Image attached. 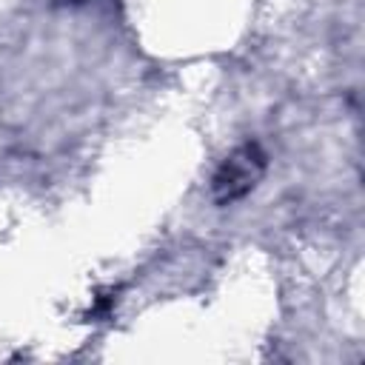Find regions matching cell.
Segmentation results:
<instances>
[{
	"mask_svg": "<svg viewBox=\"0 0 365 365\" xmlns=\"http://www.w3.org/2000/svg\"><path fill=\"white\" fill-rule=\"evenodd\" d=\"M248 160H251V151H248V157H234V160H228V165H225L228 182H220V185H228V200L254 185L251 180H254L257 174L251 171V163H248Z\"/></svg>",
	"mask_w": 365,
	"mask_h": 365,
	"instance_id": "cell-1",
	"label": "cell"
}]
</instances>
